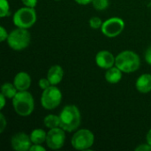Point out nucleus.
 I'll return each mask as SVG.
<instances>
[{
    "mask_svg": "<svg viewBox=\"0 0 151 151\" xmlns=\"http://www.w3.org/2000/svg\"><path fill=\"white\" fill-rule=\"evenodd\" d=\"M136 151H151V146L149 143L141 144L137 148H135Z\"/></svg>",
    "mask_w": 151,
    "mask_h": 151,
    "instance_id": "nucleus-26",
    "label": "nucleus"
},
{
    "mask_svg": "<svg viewBox=\"0 0 151 151\" xmlns=\"http://www.w3.org/2000/svg\"><path fill=\"white\" fill-rule=\"evenodd\" d=\"M10 5L7 0H0V17L4 18L9 15Z\"/></svg>",
    "mask_w": 151,
    "mask_h": 151,
    "instance_id": "nucleus-20",
    "label": "nucleus"
},
{
    "mask_svg": "<svg viewBox=\"0 0 151 151\" xmlns=\"http://www.w3.org/2000/svg\"><path fill=\"white\" fill-rule=\"evenodd\" d=\"M63 128L56 127L50 129L47 133L46 137V144L47 147L50 150H59L61 149L65 142V134Z\"/></svg>",
    "mask_w": 151,
    "mask_h": 151,
    "instance_id": "nucleus-9",
    "label": "nucleus"
},
{
    "mask_svg": "<svg viewBox=\"0 0 151 151\" xmlns=\"http://www.w3.org/2000/svg\"><path fill=\"white\" fill-rule=\"evenodd\" d=\"M43 123H44V126L49 129L59 127H60V118H59V116H57L54 114H50L44 118Z\"/></svg>",
    "mask_w": 151,
    "mask_h": 151,
    "instance_id": "nucleus-18",
    "label": "nucleus"
},
{
    "mask_svg": "<svg viewBox=\"0 0 151 151\" xmlns=\"http://www.w3.org/2000/svg\"><path fill=\"white\" fill-rule=\"evenodd\" d=\"M136 89L142 94H147L151 91V74H142L135 82Z\"/></svg>",
    "mask_w": 151,
    "mask_h": 151,
    "instance_id": "nucleus-14",
    "label": "nucleus"
},
{
    "mask_svg": "<svg viewBox=\"0 0 151 151\" xmlns=\"http://www.w3.org/2000/svg\"><path fill=\"white\" fill-rule=\"evenodd\" d=\"M116 57L109 50H101L96 56V65L103 69H109L115 65Z\"/></svg>",
    "mask_w": 151,
    "mask_h": 151,
    "instance_id": "nucleus-11",
    "label": "nucleus"
},
{
    "mask_svg": "<svg viewBox=\"0 0 151 151\" xmlns=\"http://www.w3.org/2000/svg\"><path fill=\"white\" fill-rule=\"evenodd\" d=\"M103 25V22L101 20V19H99L98 17H92L89 19V26L90 27L94 28V29H98L99 27H101Z\"/></svg>",
    "mask_w": 151,
    "mask_h": 151,
    "instance_id": "nucleus-21",
    "label": "nucleus"
},
{
    "mask_svg": "<svg viewBox=\"0 0 151 151\" xmlns=\"http://www.w3.org/2000/svg\"><path fill=\"white\" fill-rule=\"evenodd\" d=\"M146 141H147V143H149L151 146V129L148 132L147 134V136H146Z\"/></svg>",
    "mask_w": 151,
    "mask_h": 151,
    "instance_id": "nucleus-31",
    "label": "nucleus"
},
{
    "mask_svg": "<svg viewBox=\"0 0 151 151\" xmlns=\"http://www.w3.org/2000/svg\"><path fill=\"white\" fill-rule=\"evenodd\" d=\"M5 96L1 93V95H0V109L2 110L4 107V105H5Z\"/></svg>",
    "mask_w": 151,
    "mask_h": 151,
    "instance_id": "nucleus-29",
    "label": "nucleus"
},
{
    "mask_svg": "<svg viewBox=\"0 0 151 151\" xmlns=\"http://www.w3.org/2000/svg\"><path fill=\"white\" fill-rule=\"evenodd\" d=\"M145 60L149 65H151V47L148 48L145 52Z\"/></svg>",
    "mask_w": 151,
    "mask_h": 151,
    "instance_id": "nucleus-28",
    "label": "nucleus"
},
{
    "mask_svg": "<svg viewBox=\"0 0 151 151\" xmlns=\"http://www.w3.org/2000/svg\"><path fill=\"white\" fill-rule=\"evenodd\" d=\"M30 151H46V149L43 148L41 144H32L29 149Z\"/></svg>",
    "mask_w": 151,
    "mask_h": 151,
    "instance_id": "nucleus-27",
    "label": "nucleus"
},
{
    "mask_svg": "<svg viewBox=\"0 0 151 151\" xmlns=\"http://www.w3.org/2000/svg\"><path fill=\"white\" fill-rule=\"evenodd\" d=\"M32 144L30 135L28 136L25 133H18L11 139V146L12 150L16 151L29 150Z\"/></svg>",
    "mask_w": 151,
    "mask_h": 151,
    "instance_id": "nucleus-10",
    "label": "nucleus"
},
{
    "mask_svg": "<svg viewBox=\"0 0 151 151\" xmlns=\"http://www.w3.org/2000/svg\"><path fill=\"white\" fill-rule=\"evenodd\" d=\"M74 1L78 3L79 4H82V5H86V4L92 3V0H74Z\"/></svg>",
    "mask_w": 151,
    "mask_h": 151,
    "instance_id": "nucleus-30",
    "label": "nucleus"
},
{
    "mask_svg": "<svg viewBox=\"0 0 151 151\" xmlns=\"http://www.w3.org/2000/svg\"><path fill=\"white\" fill-rule=\"evenodd\" d=\"M47 134L41 128L34 129L30 134V139L33 144H42L46 142Z\"/></svg>",
    "mask_w": 151,
    "mask_h": 151,
    "instance_id": "nucleus-16",
    "label": "nucleus"
},
{
    "mask_svg": "<svg viewBox=\"0 0 151 151\" xmlns=\"http://www.w3.org/2000/svg\"><path fill=\"white\" fill-rule=\"evenodd\" d=\"M94 8L97 11H103L109 6V0H92Z\"/></svg>",
    "mask_w": 151,
    "mask_h": 151,
    "instance_id": "nucleus-19",
    "label": "nucleus"
},
{
    "mask_svg": "<svg viewBox=\"0 0 151 151\" xmlns=\"http://www.w3.org/2000/svg\"><path fill=\"white\" fill-rule=\"evenodd\" d=\"M141 65L140 57L132 50H124L117 55L115 65L123 73H133L139 69Z\"/></svg>",
    "mask_w": 151,
    "mask_h": 151,
    "instance_id": "nucleus-3",
    "label": "nucleus"
},
{
    "mask_svg": "<svg viewBox=\"0 0 151 151\" xmlns=\"http://www.w3.org/2000/svg\"><path fill=\"white\" fill-rule=\"evenodd\" d=\"M39 87H40V88L41 89H42V90H44V89H46V88H48L51 84H50V81L47 79V78H42V79H40V81H39Z\"/></svg>",
    "mask_w": 151,
    "mask_h": 151,
    "instance_id": "nucleus-22",
    "label": "nucleus"
},
{
    "mask_svg": "<svg viewBox=\"0 0 151 151\" xmlns=\"http://www.w3.org/2000/svg\"><path fill=\"white\" fill-rule=\"evenodd\" d=\"M12 106L17 114L21 117H27L34 111L35 102L33 96L28 91H18L12 98Z\"/></svg>",
    "mask_w": 151,
    "mask_h": 151,
    "instance_id": "nucleus-2",
    "label": "nucleus"
},
{
    "mask_svg": "<svg viewBox=\"0 0 151 151\" xmlns=\"http://www.w3.org/2000/svg\"><path fill=\"white\" fill-rule=\"evenodd\" d=\"M122 71L118 68L117 66H112L109 69H107L105 73V80L107 82L111 84H116L120 81L122 79Z\"/></svg>",
    "mask_w": 151,
    "mask_h": 151,
    "instance_id": "nucleus-15",
    "label": "nucleus"
},
{
    "mask_svg": "<svg viewBox=\"0 0 151 151\" xmlns=\"http://www.w3.org/2000/svg\"><path fill=\"white\" fill-rule=\"evenodd\" d=\"M62 100V93L56 86L51 85L44 89L41 96V104L45 110H54Z\"/></svg>",
    "mask_w": 151,
    "mask_h": 151,
    "instance_id": "nucleus-6",
    "label": "nucleus"
},
{
    "mask_svg": "<svg viewBox=\"0 0 151 151\" xmlns=\"http://www.w3.org/2000/svg\"><path fill=\"white\" fill-rule=\"evenodd\" d=\"M95 142V136L88 129H81L72 137V146L77 150H86L92 147Z\"/></svg>",
    "mask_w": 151,
    "mask_h": 151,
    "instance_id": "nucleus-7",
    "label": "nucleus"
},
{
    "mask_svg": "<svg viewBox=\"0 0 151 151\" xmlns=\"http://www.w3.org/2000/svg\"><path fill=\"white\" fill-rule=\"evenodd\" d=\"M56 1H58V0H56Z\"/></svg>",
    "mask_w": 151,
    "mask_h": 151,
    "instance_id": "nucleus-32",
    "label": "nucleus"
},
{
    "mask_svg": "<svg viewBox=\"0 0 151 151\" xmlns=\"http://www.w3.org/2000/svg\"><path fill=\"white\" fill-rule=\"evenodd\" d=\"M8 35H9L7 34V31L5 30V28L4 27H0V41L4 42L5 40H7Z\"/></svg>",
    "mask_w": 151,
    "mask_h": 151,
    "instance_id": "nucleus-24",
    "label": "nucleus"
},
{
    "mask_svg": "<svg viewBox=\"0 0 151 151\" xmlns=\"http://www.w3.org/2000/svg\"><path fill=\"white\" fill-rule=\"evenodd\" d=\"M23 4L27 7L35 8L37 4V0H21Z\"/></svg>",
    "mask_w": 151,
    "mask_h": 151,
    "instance_id": "nucleus-25",
    "label": "nucleus"
},
{
    "mask_svg": "<svg viewBox=\"0 0 151 151\" xmlns=\"http://www.w3.org/2000/svg\"><path fill=\"white\" fill-rule=\"evenodd\" d=\"M13 84L18 91H26L31 85V77L26 72H19L15 75Z\"/></svg>",
    "mask_w": 151,
    "mask_h": 151,
    "instance_id": "nucleus-12",
    "label": "nucleus"
},
{
    "mask_svg": "<svg viewBox=\"0 0 151 151\" xmlns=\"http://www.w3.org/2000/svg\"><path fill=\"white\" fill-rule=\"evenodd\" d=\"M6 127V119L3 113H0V133L2 134Z\"/></svg>",
    "mask_w": 151,
    "mask_h": 151,
    "instance_id": "nucleus-23",
    "label": "nucleus"
},
{
    "mask_svg": "<svg viewBox=\"0 0 151 151\" xmlns=\"http://www.w3.org/2000/svg\"><path fill=\"white\" fill-rule=\"evenodd\" d=\"M31 40L30 33L26 28L18 27L17 29L12 30L7 38V42L10 48L14 50H21L26 49Z\"/></svg>",
    "mask_w": 151,
    "mask_h": 151,
    "instance_id": "nucleus-5",
    "label": "nucleus"
},
{
    "mask_svg": "<svg viewBox=\"0 0 151 151\" xmlns=\"http://www.w3.org/2000/svg\"><path fill=\"white\" fill-rule=\"evenodd\" d=\"M1 93L6 98L12 99L16 96V94L18 93V89L16 88L14 84L6 82V83L2 85V87H1Z\"/></svg>",
    "mask_w": 151,
    "mask_h": 151,
    "instance_id": "nucleus-17",
    "label": "nucleus"
},
{
    "mask_svg": "<svg viewBox=\"0 0 151 151\" xmlns=\"http://www.w3.org/2000/svg\"><path fill=\"white\" fill-rule=\"evenodd\" d=\"M64 77V70L60 65H52L47 73V79L50 81L51 85H58L61 82L62 79Z\"/></svg>",
    "mask_w": 151,
    "mask_h": 151,
    "instance_id": "nucleus-13",
    "label": "nucleus"
},
{
    "mask_svg": "<svg viewBox=\"0 0 151 151\" xmlns=\"http://www.w3.org/2000/svg\"><path fill=\"white\" fill-rule=\"evenodd\" d=\"M12 21L17 27L27 29L33 27L36 22V12L35 8L27 6L19 8L14 13Z\"/></svg>",
    "mask_w": 151,
    "mask_h": 151,
    "instance_id": "nucleus-4",
    "label": "nucleus"
},
{
    "mask_svg": "<svg viewBox=\"0 0 151 151\" xmlns=\"http://www.w3.org/2000/svg\"><path fill=\"white\" fill-rule=\"evenodd\" d=\"M124 28H125L124 20L118 17L108 19L107 20L103 22V25L101 27L102 33L105 36L110 38H113L120 35L124 30Z\"/></svg>",
    "mask_w": 151,
    "mask_h": 151,
    "instance_id": "nucleus-8",
    "label": "nucleus"
},
{
    "mask_svg": "<svg viewBox=\"0 0 151 151\" xmlns=\"http://www.w3.org/2000/svg\"><path fill=\"white\" fill-rule=\"evenodd\" d=\"M60 127L65 132L76 130L81 124V112L77 106L70 104L64 107L59 114Z\"/></svg>",
    "mask_w": 151,
    "mask_h": 151,
    "instance_id": "nucleus-1",
    "label": "nucleus"
}]
</instances>
